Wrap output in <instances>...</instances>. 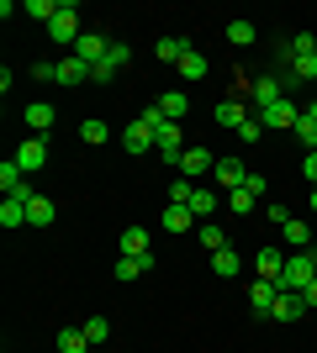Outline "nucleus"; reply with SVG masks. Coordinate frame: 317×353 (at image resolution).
I'll return each mask as SVG.
<instances>
[{"label": "nucleus", "mask_w": 317, "mask_h": 353, "mask_svg": "<svg viewBox=\"0 0 317 353\" xmlns=\"http://www.w3.org/2000/svg\"><path fill=\"white\" fill-rule=\"evenodd\" d=\"M254 269H259V280H280V269H286V253H280V248H259Z\"/></svg>", "instance_id": "nucleus-14"}, {"label": "nucleus", "mask_w": 317, "mask_h": 353, "mask_svg": "<svg viewBox=\"0 0 317 353\" xmlns=\"http://www.w3.org/2000/svg\"><path fill=\"white\" fill-rule=\"evenodd\" d=\"M90 79H95V85H106V79H117V69H111V63H95Z\"/></svg>", "instance_id": "nucleus-42"}, {"label": "nucleus", "mask_w": 317, "mask_h": 353, "mask_svg": "<svg viewBox=\"0 0 317 353\" xmlns=\"http://www.w3.org/2000/svg\"><path fill=\"white\" fill-rule=\"evenodd\" d=\"M122 148H127V153H148V148H159V143H153V127H143V121H133V127L122 132Z\"/></svg>", "instance_id": "nucleus-12"}, {"label": "nucleus", "mask_w": 317, "mask_h": 353, "mask_svg": "<svg viewBox=\"0 0 317 353\" xmlns=\"http://www.w3.org/2000/svg\"><path fill=\"white\" fill-rule=\"evenodd\" d=\"M291 79H317V37H291Z\"/></svg>", "instance_id": "nucleus-3"}, {"label": "nucleus", "mask_w": 317, "mask_h": 353, "mask_svg": "<svg viewBox=\"0 0 317 353\" xmlns=\"http://www.w3.org/2000/svg\"><path fill=\"white\" fill-rule=\"evenodd\" d=\"M191 195H196V179H175V185H169V206H185V201H191Z\"/></svg>", "instance_id": "nucleus-33"}, {"label": "nucleus", "mask_w": 317, "mask_h": 353, "mask_svg": "<svg viewBox=\"0 0 317 353\" xmlns=\"http://www.w3.org/2000/svg\"><path fill=\"white\" fill-rule=\"evenodd\" d=\"M249 101H254V105H259V117H265L275 101H286V79H275V74H259L254 90H249Z\"/></svg>", "instance_id": "nucleus-5"}, {"label": "nucleus", "mask_w": 317, "mask_h": 353, "mask_svg": "<svg viewBox=\"0 0 317 353\" xmlns=\"http://www.w3.org/2000/svg\"><path fill=\"white\" fill-rule=\"evenodd\" d=\"M48 221H53V201L32 195V201H27V227H48Z\"/></svg>", "instance_id": "nucleus-25"}, {"label": "nucleus", "mask_w": 317, "mask_h": 353, "mask_svg": "<svg viewBox=\"0 0 317 353\" xmlns=\"http://www.w3.org/2000/svg\"><path fill=\"white\" fill-rule=\"evenodd\" d=\"M280 232H286V243H291V248H296V253H307V243H312V227H307L302 216H291L286 227H280Z\"/></svg>", "instance_id": "nucleus-22"}, {"label": "nucleus", "mask_w": 317, "mask_h": 353, "mask_svg": "<svg viewBox=\"0 0 317 353\" xmlns=\"http://www.w3.org/2000/svg\"><path fill=\"white\" fill-rule=\"evenodd\" d=\"M106 63H111V69H127V63H133V48H127V43H111Z\"/></svg>", "instance_id": "nucleus-37"}, {"label": "nucleus", "mask_w": 317, "mask_h": 353, "mask_svg": "<svg viewBox=\"0 0 317 353\" xmlns=\"http://www.w3.org/2000/svg\"><path fill=\"white\" fill-rule=\"evenodd\" d=\"M85 79H90L85 59H59V85H85Z\"/></svg>", "instance_id": "nucleus-20"}, {"label": "nucleus", "mask_w": 317, "mask_h": 353, "mask_svg": "<svg viewBox=\"0 0 317 353\" xmlns=\"http://www.w3.org/2000/svg\"><path fill=\"white\" fill-rule=\"evenodd\" d=\"M291 132H296V137H302V143H307V153H317V121L307 117V111H302V121H296Z\"/></svg>", "instance_id": "nucleus-32"}, {"label": "nucleus", "mask_w": 317, "mask_h": 353, "mask_svg": "<svg viewBox=\"0 0 317 353\" xmlns=\"http://www.w3.org/2000/svg\"><path fill=\"white\" fill-rule=\"evenodd\" d=\"M79 332H85V338H90V348H101V343L111 338V322H106V316H90V322L79 327Z\"/></svg>", "instance_id": "nucleus-29"}, {"label": "nucleus", "mask_w": 317, "mask_h": 353, "mask_svg": "<svg viewBox=\"0 0 317 353\" xmlns=\"http://www.w3.org/2000/svg\"><path fill=\"white\" fill-rule=\"evenodd\" d=\"M59 353H95V348H90V338H85L79 327H64L59 332Z\"/></svg>", "instance_id": "nucleus-24"}, {"label": "nucleus", "mask_w": 317, "mask_h": 353, "mask_svg": "<svg viewBox=\"0 0 317 353\" xmlns=\"http://www.w3.org/2000/svg\"><path fill=\"white\" fill-rule=\"evenodd\" d=\"M48 143H53V137H27V143H16L11 159L21 163V174H37V169L48 163Z\"/></svg>", "instance_id": "nucleus-4"}, {"label": "nucleus", "mask_w": 317, "mask_h": 353, "mask_svg": "<svg viewBox=\"0 0 317 353\" xmlns=\"http://www.w3.org/2000/svg\"><path fill=\"white\" fill-rule=\"evenodd\" d=\"M106 53H111V43H106V37H90V32L75 43V59H85L90 69H95V63H106Z\"/></svg>", "instance_id": "nucleus-9"}, {"label": "nucleus", "mask_w": 317, "mask_h": 353, "mask_svg": "<svg viewBox=\"0 0 317 353\" xmlns=\"http://www.w3.org/2000/svg\"><path fill=\"white\" fill-rule=\"evenodd\" d=\"M159 111H164V117H169V121H180V117H185V111H191V101H185L180 90H169V95H159Z\"/></svg>", "instance_id": "nucleus-28"}, {"label": "nucleus", "mask_w": 317, "mask_h": 353, "mask_svg": "<svg viewBox=\"0 0 317 353\" xmlns=\"http://www.w3.org/2000/svg\"><path fill=\"white\" fill-rule=\"evenodd\" d=\"M302 301H307V311H317V280H312V285L302 290Z\"/></svg>", "instance_id": "nucleus-44"}, {"label": "nucleus", "mask_w": 317, "mask_h": 353, "mask_svg": "<svg viewBox=\"0 0 317 353\" xmlns=\"http://www.w3.org/2000/svg\"><path fill=\"white\" fill-rule=\"evenodd\" d=\"M259 121H265V127H275V132H286V127H296V121H302V105H296V101H275Z\"/></svg>", "instance_id": "nucleus-6"}, {"label": "nucleus", "mask_w": 317, "mask_h": 353, "mask_svg": "<svg viewBox=\"0 0 317 353\" xmlns=\"http://www.w3.org/2000/svg\"><path fill=\"white\" fill-rule=\"evenodd\" d=\"M148 269H153V253H143V259H117L111 274H117V280H137V274H148Z\"/></svg>", "instance_id": "nucleus-18"}, {"label": "nucleus", "mask_w": 317, "mask_h": 353, "mask_svg": "<svg viewBox=\"0 0 317 353\" xmlns=\"http://www.w3.org/2000/svg\"><path fill=\"white\" fill-rule=\"evenodd\" d=\"M312 280H317V253H291V259H286V269H280V280H275V285H280L286 295H302Z\"/></svg>", "instance_id": "nucleus-1"}, {"label": "nucleus", "mask_w": 317, "mask_h": 353, "mask_svg": "<svg viewBox=\"0 0 317 353\" xmlns=\"http://www.w3.org/2000/svg\"><path fill=\"white\" fill-rule=\"evenodd\" d=\"M196 237H201V248H211V253H217V248H227V243H222V227H206V221H201V227H196Z\"/></svg>", "instance_id": "nucleus-36"}, {"label": "nucleus", "mask_w": 317, "mask_h": 353, "mask_svg": "<svg viewBox=\"0 0 317 353\" xmlns=\"http://www.w3.org/2000/svg\"><path fill=\"white\" fill-rule=\"evenodd\" d=\"M164 227L169 232H196V211L191 206H164Z\"/></svg>", "instance_id": "nucleus-19"}, {"label": "nucleus", "mask_w": 317, "mask_h": 353, "mask_svg": "<svg viewBox=\"0 0 317 353\" xmlns=\"http://www.w3.org/2000/svg\"><path fill=\"white\" fill-rule=\"evenodd\" d=\"M148 253V227H127L122 232V259H143Z\"/></svg>", "instance_id": "nucleus-17"}, {"label": "nucleus", "mask_w": 317, "mask_h": 353, "mask_svg": "<svg viewBox=\"0 0 317 353\" xmlns=\"http://www.w3.org/2000/svg\"><path fill=\"white\" fill-rule=\"evenodd\" d=\"M32 79H59V59H53V63L37 59V63H32Z\"/></svg>", "instance_id": "nucleus-39"}, {"label": "nucleus", "mask_w": 317, "mask_h": 353, "mask_svg": "<svg viewBox=\"0 0 317 353\" xmlns=\"http://www.w3.org/2000/svg\"><path fill=\"white\" fill-rule=\"evenodd\" d=\"M185 206L196 211V221H206L211 211H217V190H206V185H196V195H191V201H185Z\"/></svg>", "instance_id": "nucleus-23"}, {"label": "nucleus", "mask_w": 317, "mask_h": 353, "mask_svg": "<svg viewBox=\"0 0 317 353\" xmlns=\"http://www.w3.org/2000/svg\"><path fill=\"white\" fill-rule=\"evenodd\" d=\"M180 74H185V79H206V59H201L196 48H191V53L180 59Z\"/></svg>", "instance_id": "nucleus-30"}, {"label": "nucleus", "mask_w": 317, "mask_h": 353, "mask_svg": "<svg viewBox=\"0 0 317 353\" xmlns=\"http://www.w3.org/2000/svg\"><path fill=\"white\" fill-rule=\"evenodd\" d=\"M48 37L64 43V48H75L79 37H85V32H79V6H75V0H59V16L48 21Z\"/></svg>", "instance_id": "nucleus-2"}, {"label": "nucleus", "mask_w": 317, "mask_h": 353, "mask_svg": "<svg viewBox=\"0 0 317 353\" xmlns=\"http://www.w3.org/2000/svg\"><path fill=\"white\" fill-rule=\"evenodd\" d=\"M217 169V159H211L206 148H185V159H180V174L185 179H201V174H211Z\"/></svg>", "instance_id": "nucleus-8"}, {"label": "nucleus", "mask_w": 317, "mask_h": 353, "mask_svg": "<svg viewBox=\"0 0 317 353\" xmlns=\"http://www.w3.org/2000/svg\"><path fill=\"white\" fill-rule=\"evenodd\" d=\"M211 117H217V127H243L249 121V101H217Z\"/></svg>", "instance_id": "nucleus-11"}, {"label": "nucleus", "mask_w": 317, "mask_h": 353, "mask_svg": "<svg viewBox=\"0 0 317 353\" xmlns=\"http://www.w3.org/2000/svg\"><path fill=\"white\" fill-rule=\"evenodd\" d=\"M302 174H307V185L317 190V153H307V159H302Z\"/></svg>", "instance_id": "nucleus-41"}, {"label": "nucleus", "mask_w": 317, "mask_h": 353, "mask_svg": "<svg viewBox=\"0 0 317 353\" xmlns=\"http://www.w3.org/2000/svg\"><path fill=\"white\" fill-rule=\"evenodd\" d=\"M211 179H217V185H222V190L233 195V190H243V179H249V169H243L238 159H217V169H211Z\"/></svg>", "instance_id": "nucleus-7"}, {"label": "nucleus", "mask_w": 317, "mask_h": 353, "mask_svg": "<svg viewBox=\"0 0 317 353\" xmlns=\"http://www.w3.org/2000/svg\"><path fill=\"white\" fill-rule=\"evenodd\" d=\"M185 53H191V43H185V37H159V43H153V59H159V63H175V69H180Z\"/></svg>", "instance_id": "nucleus-10"}, {"label": "nucleus", "mask_w": 317, "mask_h": 353, "mask_svg": "<svg viewBox=\"0 0 317 353\" xmlns=\"http://www.w3.org/2000/svg\"><path fill=\"white\" fill-rule=\"evenodd\" d=\"M254 206H259V201H254L249 190H233V195H227V211H233V216H249Z\"/></svg>", "instance_id": "nucleus-34"}, {"label": "nucleus", "mask_w": 317, "mask_h": 353, "mask_svg": "<svg viewBox=\"0 0 317 353\" xmlns=\"http://www.w3.org/2000/svg\"><path fill=\"white\" fill-rule=\"evenodd\" d=\"M0 227H27V201L6 195V201H0Z\"/></svg>", "instance_id": "nucleus-21"}, {"label": "nucleus", "mask_w": 317, "mask_h": 353, "mask_svg": "<svg viewBox=\"0 0 317 353\" xmlns=\"http://www.w3.org/2000/svg\"><path fill=\"white\" fill-rule=\"evenodd\" d=\"M254 37H259L254 21H227V43H233V48H249Z\"/></svg>", "instance_id": "nucleus-26"}, {"label": "nucleus", "mask_w": 317, "mask_h": 353, "mask_svg": "<svg viewBox=\"0 0 317 353\" xmlns=\"http://www.w3.org/2000/svg\"><path fill=\"white\" fill-rule=\"evenodd\" d=\"M238 137H243V143H259V137H265V121H259V117H249V121L238 127Z\"/></svg>", "instance_id": "nucleus-38"}, {"label": "nucleus", "mask_w": 317, "mask_h": 353, "mask_svg": "<svg viewBox=\"0 0 317 353\" xmlns=\"http://www.w3.org/2000/svg\"><path fill=\"white\" fill-rule=\"evenodd\" d=\"M243 190H249V195L259 201V195H265V174H249V179H243Z\"/></svg>", "instance_id": "nucleus-43"}, {"label": "nucleus", "mask_w": 317, "mask_h": 353, "mask_svg": "<svg viewBox=\"0 0 317 353\" xmlns=\"http://www.w3.org/2000/svg\"><path fill=\"white\" fill-rule=\"evenodd\" d=\"M270 316H275V322H296V316H307V301H302V295H286V290H280V301L270 306Z\"/></svg>", "instance_id": "nucleus-15"}, {"label": "nucleus", "mask_w": 317, "mask_h": 353, "mask_svg": "<svg viewBox=\"0 0 317 353\" xmlns=\"http://www.w3.org/2000/svg\"><path fill=\"white\" fill-rule=\"evenodd\" d=\"M265 221H275V227H286V221H291V211L280 206V201H270V206H265Z\"/></svg>", "instance_id": "nucleus-40"}, {"label": "nucleus", "mask_w": 317, "mask_h": 353, "mask_svg": "<svg viewBox=\"0 0 317 353\" xmlns=\"http://www.w3.org/2000/svg\"><path fill=\"white\" fill-rule=\"evenodd\" d=\"M21 11H27V16H37V21H53V16H59V6H53V0H27Z\"/></svg>", "instance_id": "nucleus-35"}, {"label": "nucleus", "mask_w": 317, "mask_h": 353, "mask_svg": "<svg viewBox=\"0 0 317 353\" xmlns=\"http://www.w3.org/2000/svg\"><path fill=\"white\" fill-rule=\"evenodd\" d=\"M307 201H312V211H317V190H312V195H307Z\"/></svg>", "instance_id": "nucleus-46"}, {"label": "nucleus", "mask_w": 317, "mask_h": 353, "mask_svg": "<svg viewBox=\"0 0 317 353\" xmlns=\"http://www.w3.org/2000/svg\"><path fill=\"white\" fill-rule=\"evenodd\" d=\"M307 117H312V121H317V101H307Z\"/></svg>", "instance_id": "nucleus-45"}, {"label": "nucleus", "mask_w": 317, "mask_h": 353, "mask_svg": "<svg viewBox=\"0 0 317 353\" xmlns=\"http://www.w3.org/2000/svg\"><path fill=\"white\" fill-rule=\"evenodd\" d=\"M27 127H32V137H48V127H53V105H48V101H32L27 105Z\"/></svg>", "instance_id": "nucleus-16"}, {"label": "nucleus", "mask_w": 317, "mask_h": 353, "mask_svg": "<svg viewBox=\"0 0 317 353\" xmlns=\"http://www.w3.org/2000/svg\"><path fill=\"white\" fill-rule=\"evenodd\" d=\"M249 301H254V311H259V316H270V306L280 301V285H275V280H254Z\"/></svg>", "instance_id": "nucleus-13"}, {"label": "nucleus", "mask_w": 317, "mask_h": 353, "mask_svg": "<svg viewBox=\"0 0 317 353\" xmlns=\"http://www.w3.org/2000/svg\"><path fill=\"white\" fill-rule=\"evenodd\" d=\"M79 137L101 148V143H106V137H111V132H106V121H101V117H90V121H79Z\"/></svg>", "instance_id": "nucleus-31"}, {"label": "nucleus", "mask_w": 317, "mask_h": 353, "mask_svg": "<svg viewBox=\"0 0 317 353\" xmlns=\"http://www.w3.org/2000/svg\"><path fill=\"white\" fill-rule=\"evenodd\" d=\"M211 269H217V274H222V280H233V274H238V253H233V248H217V253H211Z\"/></svg>", "instance_id": "nucleus-27"}]
</instances>
